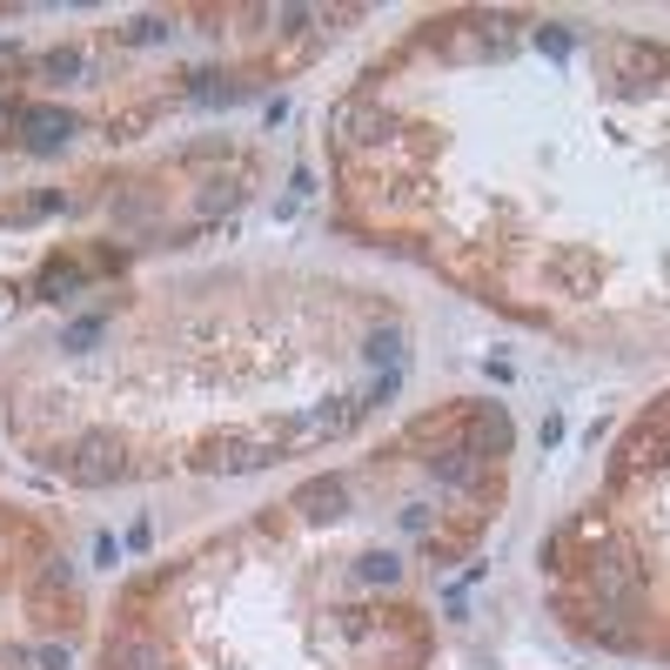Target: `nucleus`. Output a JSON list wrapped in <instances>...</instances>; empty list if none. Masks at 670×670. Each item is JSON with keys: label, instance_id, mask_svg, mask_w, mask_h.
I'll return each instance as SVG.
<instances>
[{"label": "nucleus", "instance_id": "15", "mask_svg": "<svg viewBox=\"0 0 670 670\" xmlns=\"http://www.w3.org/2000/svg\"><path fill=\"white\" fill-rule=\"evenodd\" d=\"M536 48L564 61V54H570V34H564V27H536Z\"/></svg>", "mask_w": 670, "mask_h": 670}, {"label": "nucleus", "instance_id": "16", "mask_svg": "<svg viewBox=\"0 0 670 670\" xmlns=\"http://www.w3.org/2000/svg\"><path fill=\"white\" fill-rule=\"evenodd\" d=\"M74 67H81V54H74V48H54V54H48V74H74Z\"/></svg>", "mask_w": 670, "mask_h": 670}, {"label": "nucleus", "instance_id": "9", "mask_svg": "<svg viewBox=\"0 0 670 670\" xmlns=\"http://www.w3.org/2000/svg\"><path fill=\"white\" fill-rule=\"evenodd\" d=\"M342 503H349L342 477H315V483H302V490H295V509H302L308 523H329V517H342Z\"/></svg>", "mask_w": 670, "mask_h": 670}, {"label": "nucleus", "instance_id": "5", "mask_svg": "<svg viewBox=\"0 0 670 670\" xmlns=\"http://www.w3.org/2000/svg\"><path fill=\"white\" fill-rule=\"evenodd\" d=\"M463 450L483 456V463H503L509 450H517V422H509V409H503V403H483L477 416L463 422Z\"/></svg>", "mask_w": 670, "mask_h": 670}, {"label": "nucleus", "instance_id": "2", "mask_svg": "<svg viewBox=\"0 0 670 670\" xmlns=\"http://www.w3.org/2000/svg\"><path fill=\"white\" fill-rule=\"evenodd\" d=\"M329 135L349 141V148H376V141L396 135V114H389L382 101H369V94H349V101L329 108Z\"/></svg>", "mask_w": 670, "mask_h": 670}, {"label": "nucleus", "instance_id": "12", "mask_svg": "<svg viewBox=\"0 0 670 670\" xmlns=\"http://www.w3.org/2000/svg\"><path fill=\"white\" fill-rule=\"evenodd\" d=\"M363 356H369V363H389V369H396V363H403V329H376Z\"/></svg>", "mask_w": 670, "mask_h": 670}, {"label": "nucleus", "instance_id": "14", "mask_svg": "<svg viewBox=\"0 0 670 670\" xmlns=\"http://www.w3.org/2000/svg\"><path fill=\"white\" fill-rule=\"evenodd\" d=\"M94 336H101V315H81V323L67 329V342H61V349H88Z\"/></svg>", "mask_w": 670, "mask_h": 670}, {"label": "nucleus", "instance_id": "1", "mask_svg": "<svg viewBox=\"0 0 670 670\" xmlns=\"http://www.w3.org/2000/svg\"><path fill=\"white\" fill-rule=\"evenodd\" d=\"M583 590H590V604H597V617L637 610V597H644V564H637V549L597 543V549L583 557Z\"/></svg>", "mask_w": 670, "mask_h": 670}, {"label": "nucleus", "instance_id": "4", "mask_svg": "<svg viewBox=\"0 0 670 670\" xmlns=\"http://www.w3.org/2000/svg\"><path fill=\"white\" fill-rule=\"evenodd\" d=\"M61 469H67L81 490H101V483H122L128 463H122V450H114V437H81V443L61 456Z\"/></svg>", "mask_w": 670, "mask_h": 670}, {"label": "nucleus", "instance_id": "3", "mask_svg": "<svg viewBox=\"0 0 670 670\" xmlns=\"http://www.w3.org/2000/svg\"><path fill=\"white\" fill-rule=\"evenodd\" d=\"M275 456H282V443H255V437H215L202 443V456H194V469H228V477H249V469H268Z\"/></svg>", "mask_w": 670, "mask_h": 670}, {"label": "nucleus", "instance_id": "17", "mask_svg": "<svg viewBox=\"0 0 670 670\" xmlns=\"http://www.w3.org/2000/svg\"><path fill=\"white\" fill-rule=\"evenodd\" d=\"M41 670H67V650H61V644H48V650H41Z\"/></svg>", "mask_w": 670, "mask_h": 670}, {"label": "nucleus", "instance_id": "10", "mask_svg": "<svg viewBox=\"0 0 670 670\" xmlns=\"http://www.w3.org/2000/svg\"><path fill=\"white\" fill-rule=\"evenodd\" d=\"M349 422H356V403H342V409L329 403V409H308V416H295V422H289V437H295V443H302V437H342Z\"/></svg>", "mask_w": 670, "mask_h": 670}, {"label": "nucleus", "instance_id": "11", "mask_svg": "<svg viewBox=\"0 0 670 670\" xmlns=\"http://www.w3.org/2000/svg\"><path fill=\"white\" fill-rule=\"evenodd\" d=\"M81 282H88V268H74V262H48V268H41V282H34V295H41V302H67Z\"/></svg>", "mask_w": 670, "mask_h": 670}, {"label": "nucleus", "instance_id": "13", "mask_svg": "<svg viewBox=\"0 0 670 670\" xmlns=\"http://www.w3.org/2000/svg\"><path fill=\"white\" fill-rule=\"evenodd\" d=\"M396 570H403V564H396V557H382V549H369V557L356 564V577H363V583H396Z\"/></svg>", "mask_w": 670, "mask_h": 670}, {"label": "nucleus", "instance_id": "6", "mask_svg": "<svg viewBox=\"0 0 670 670\" xmlns=\"http://www.w3.org/2000/svg\"><path fill=\"white\" fill-rule=\"evenodd\" d=\"M429 477L450 483V490H483L490 483V463L469 456V450H437V456H429Z\"/></svg>", "mask_w": 670, "mask_h": 670}, {"label": "nucleus", "instance_id": "7", "mask_svg": "<svg viewBox=\"0 0 670 670\" xmlns=\"http://www.w3.org/2000/svg\"><path fill=\"white\" fill-rule=\"evenodd\" d=\"M21 128H27V148H34V154H54V148L74 135V114H67V108H21Z\"/></svg>", "mask_w": 670, "mask_h": 670}, {"label": "nucleus", "instance_id": "8", "mask_svg": "<svg viewBox=\"0 0 670 670\" xmlns=\"http://www.w3.org/2000/svg\"><path fill=\"white\" fill-rule=\"evenodd\" d=\"M108 670H175V663H168V650L154 644V637L128 630V637H114V650H108Z\"/></svg>", "mask_w": 670, "mask_h": 670}]
</instances>
